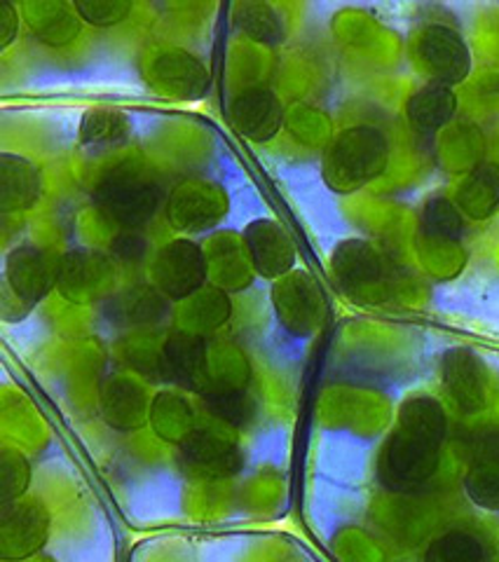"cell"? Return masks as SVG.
I'll return each mask as SVG.
<instances>
[{"instance_id": "obj_1", "label": "cell", "mask_w": 499, "mask_h": 562, "mask_svg": "<svg viewBox=\"0 0 499 562\" xmlns=\"http://www.w3.org/2000/svg\"><path fill=\"white\" fill-rule=\"evenodd\" d=\"M448 436V413L432 394L408 396L378 457V479L387 490L411 492L430 483L441 469Z\"/></svg>"}, {"instance_id": "obj_2", "label": "cell", "mask_w": 499, "mask_h": 562, "mask_svg": "<svg viewBox=\"0 0 499 562\" xmlns=\"http://www.w3.org/2000/svg\"><path fill=\"white\" fill-rule=\"evenodd\" d=\"M387 165V134L373 125H354L331 140L322 160V173L333 192H354L376 181Z\"/></svg>"}, {"instance_id": "obj_3", "label": "cell", "mask_w": 499, "mask_h": 562, "mask_svg": "<svg viewBox=\"0 0 499 562\" xmlns=\"http://www.w3.org/2000/svg\"><path fill=\"white\" fill-rule=\"evenodd\" d=\"M413 59L426 80L445 87L465 82L474 66L465 35L443 22L420 26L413 38Z\"/></svg>"}, {"instance_id": "obj_4", "label": "cell", "mask_w": 499, "mask_h": 562, "mask_svg": "<svg viewBox=\"0 0 499 562\" xmlns=\"http://www.w3.org/2000/svg\"><path fill=\"white\" fill-rule=\"evenodd\" d=\"M163 192L138 169H115L97 186L95 202L118 225L134 231L146 225L159 206Z\"/></svg>"}, {"instance_id": "obj_5", "label": "cell", "mask_w": 499, "mask_h": 562, "mask_svg": "<svg viewBox=\"0 0 499 562\" xmlns=\"http://www.w3.org/2000/svg\"><path fill=\"white\" fill-rule=\"evenodd\" d=\"M441 386L462 415H476L488 408V371L484 361L467 347L445 351V357L441 359Z\"/></svg>"}, {"instance_id": "obj_6", "label": "cell", "mask_w": 499, "mask_h": 562, "mask_svg": "<svg viewBox=\"0 0 499 562\" xmlns=\"http://www.w3.org/2000/svg\"><path fill=\"white\" fill-rule=\"evenodd\" d=\"M153 279L157 289L171 301H184L207 281V258L198 244L176 239L165 244L153 260Z\"/></svg>"}, {"instance_id": "obj_7", "label": "cell", "mask_w": 499, "mask_h": 562, "mask_svg": "<svg viewBox=\"0 0 499 562\" xmlns=\"http://www.w3.org/2000/svg\"><path fill=\"white\" fill-rule=\"evenodd\" d=\"M57 262H52L43 249L35 246H16L5 258V281L3 295L5 301L26 303L31 310L35 303L43 301L57 281Z\"/></svg>"}, {"instance_id": "obj_8", "label": "cell", "mask_w": 499, "mask_h": 562, "mask_svg": "<svg viewBox=\"0 0 499 562\" xmlns=\"http://www.w3.org/2000/svg\"><path fill=\"white\" fill-rule=\"evenodd\" d=\"M0 535H3V560H24L41 551L49 535V516L38 502H10L0 508Z\"/></svg>"}, {"instance_id": "obj_9", "label": "cell", "mask_w": 499, "mask_h": 562, "mask_svg": "<svg viewBox=\"0 0 499 562\" xmlns=\"http://www.w3.org/2000/svg\"><path fill=\"white\" fill-rule=\"evenodd\" d=\"M242 241L248 262L265 279H281L296 266V246L277 221H252L242 233Z\"/></svg>"}, {"instance_id": "obj_10", "label": "cell", "mask_w": 499, "mask_h": 562, "mask_svg": "<svg viewBox=\"0 0 499 562\" xmlns=\"http://www.w3.org/2000/svg\"><path fill=\"white\" fill-rule=\"evenodd\" d=\"M228 113L233 127L254 144H267L281 132V101L267 87H248V90L240 92L230 101Z\"/></svg>"}, {"instance_id": "obj_11", "label": "cell", "mask_w": 499, "mask_h": 562, "mask_svg": "<svg viewBox=\"0 0 499 562\" xmlns=\"http://www.w3.org/2000/svg\"><path fill=\"white\" fill-rule=\"evenodd\" d=\"M465 490L474 504L499 512V427L476 431L469 448Z\"/></svg>"}, {"instance_id": "obj_12", "label": "cell", "mask_w": 499, "mask_h": 562, "mask_svg": "<svg viewBox=\"0 0 499 562\" xmlns=\"http://www.w3.org/2000/svg\"><path fill=\"white\" fill-rule=\"evenodd\" d=\"M43 171L29 157L5 150L0 155V209L3 214L29 211L43 198Z\"/></svg>"}, {"instance_id": "obj_13", "label": "cell", "mask_w": 499, "mask_h": 562, "mask_svg": "<svg viewBox=\"0 0 499 562\" xmlns=\"http://www.w3.org/2000/svg\"><path fill=\"white\" fill-rule=\"evenodd\" d=\"M457 94L453 87L426 82L406 101V120L413 132L422 136H434L448 127L457 113Z\"/></svg>"}, {"instance_id": "obj_14", "label": "cell", "mask_w": 499, "mask_h": 562, "mask_svg": "<svg viewBox=\"0 0 499 562\" xmlns=\"http://www.w3.org/2000/svg\"><path fill=\"white\" fill-rule=\"evenodd\" d=\"M335 279L350 291L376 286L385 277V258L368 241H343L333 254Z\"/></svg>"}, {"instance_id": "obj_15", "label": "cell", "mask_w": 499, "mask_h": 562, "mask_svg": "<svg viewBox=\"0 0 499 562\" xmlns=\"http://www.w3.org/2000/svg\"><path fill=\"white\" fill-rule=\"evenodd\" d=\"M153 74L157 82H163L165 90H171L176 97H200L204 92V85L209 82L204 66L178 49L159 55L153 66Z\"/></svg>"}, {"instance_id": "obj_16", "label": "cell", "mask_w": 499, "mask_h": 562, "mask_svg": "<svg viewBox=\"0 0 499 562\" xmlns=\"http://www.w3.org/2000/svg\"><path fill=\"white\" fill-rule=\"evenodd\" d=\"M459 211L472 218H488L499 209V167L480 165L457 190Z\"/></svg>"}, {"instance_id": "obj_17", "label": "cell", "mask_w": 499, "mask_h": 562, "mask_svg": "<svg viewBox=\"0 0 499 562\" xmlns=\"http://www.w3.org/2000/svg\"><path fill=\"white\" fill-rule=\"evenodd\" d=\"M184 454L192 464V469H202L204 473H217V476H225L228 469L235 471L237 467V448L225 443L223 438L213 436L211 431H204V429H198L186 438Z\"/></svg>"}, {"instance_id": "obj_18", "label": "cell", "mask_w": 499, "mask_h": 562, "mask_svg": "<svg viewBox=\"0 0 499 562\" xmlns=\"http://www.w3.org/2000/svg\"><path fill=\"white\" fill-rule=\"evenodd\" d=\"M235 24L244 35L260 45H279L287 38V24L277 5L240 3L235 5Z\"/></svg>"}, {"instance_id": "obj_19", "label": "cell", "mask_w": 499, "mask_h": 562, "mask_svg": "<svg viewBox=\"0 0 499 562\" xmlns=\"http://www.w3.org/2000/svg\"><path fill=\"white\" fill-rule=\"evenodd\" d=\"M130 138V122L118 111H89L82 117L80 140L89 148L111 150Z\"/></svg>"}, {"instance_id": "obj_20", "label": "cell", "mask_w": 499, "mask_h": 562, "mask_svg": "<svg viewBox=\"0 0 499 562\" xmlns=\"http://www.w3.org/2000/svg\"><path fill=\"white\" fill-rule=\"evenodd\" d=\"M33 12H38V16H29V24L31 29L38 33V41L52 45V47H62L68 45L70 41L78 35V24H80V16L76 12V8L70 5L64 14L62 20L55 22V14L59 12L62 3H26Z\"/></svg>"}, {"instance_id": "obj_21", "label": "cell", "mask_w": 499, "mask_h": 562, "mask_svg": "<svg viewBox=\"0 0 499 562\" xmlns=\"http://www.w3.org/2000/svg\"><path fill=\"white\" fill-rule=\"evenodd\" d=\"M422 231L426 237L457 241L467 231V221L453 200L434 198L422 209Z\"/></svg>"}, {"instance_id": "obj_22", "label": "cell", "mask_w": 499, "mask_h": 562, "mask_svg": "<svg viewBox=\"0 0 499 562\" xmlns=\"http://www.w3.org/2000/svg\"><path fill=\"white\" fill-rule=\"evenodd\" d=\"M424 562H486V547L476 535L453 530L432 543Z\"/></svg>"}, {"instance_id": "obj_23", "label": "cell", "mask_w": 499, "mask_h": 562, "mask_svg": "<svg viewBox=\"0 0 499 562\" xmlns=\"http://www.w3.org/2000/svg\"><path fill=\"white\" fill-rule=\"evenodd\" d=\"M80 22L95 29H111L130 20L134 5L130 0H76L74 3Z\"/></svg>"}, {"instance_id": "obj_24", "label": "cell", "mask_w": 499, "mask_h": 562, "mask_svg": "<svg viewBox=\"0 0 499 562\" xmlns=\"http://www.w3.org/2000/svg\"><path fill=\"white\" fill-rule=\"evenodd\" d=\"M204 396H207L209 408L235 427L246 425V419L254 415V401L248 398L246 392H242V390L219 386V390L204 392Z\"/></svg>"}, {"instance_id": "obj_25", "label": "cell", "mask_w": 499, "mask_h": 562, "mask_svg": "<svg viewBox=\"0 0 499 562\" xmlns=\"http://www.w3.org/2000/svg\"><path fill=\"white\" fill-rule=\"evenodd\" d=\"M0 479H3V504L20 499L31 483V464L20 450L5 448L0 457Z\"/></svg>"}, {"instance_id": "obj_26", "label": "cell", "mask_w": 499, "mask_h": 562, "mask_svg": "<svg viewBox=\"0 0 499 562\" xmlns=\"http://www.w3.org/2000/svg\"><path fill=\"white\" fill-rule=\"evenodd\" d=\"M20 38V8L14 3H0V49H8Z\"/></svg>"}]
</instances>
